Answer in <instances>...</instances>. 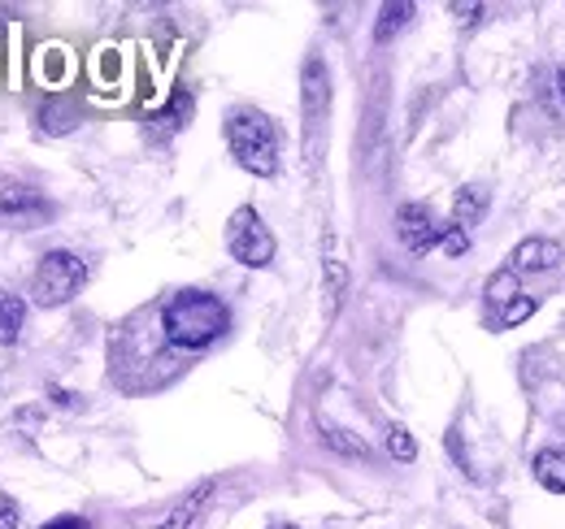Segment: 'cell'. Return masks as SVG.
Listing matches in <instances>:
<instances>
[{
	"label": "cell",
	"mask_w": 565,
	"mask_h": 529,
	"mask_svg": "<svg viewBox=\"0 0 565 529\" xmlns=\"http://www.w3.org/2000/svg\"><path fill=\"white\" fill-rule=\"evenodd\" d=\"M161 331H166V338L174 347H183V352H205V347H213L222 334L231 331V309L213 291L188 287V291H174L166 300Z\"/></svg>",
	"instance_id": "1"
},
{
	"label": "cell",
	"mask_w": 565,
	"mask_h": 529,
	"mask_svg": "<svg viewBox=\"0 0 565 529\" xmlns=\"http://www.w3.org/2000/svg\"><path fill=\"white\" fill-rule=\"evenodd\" d=\"M226 148L235 156L239 170L257 174V179H275L282 156V131L275 118L257 114V109H235L226 118Z\"/></svg>",
	"instance_id": "2"
},
{
	"label": "cell",
	"mask_w": 565,
	"mask_h": 529,
	"mask_svg": "<svg viewBox=\"0 0 565 529\" xmlns=\"http://www.w3.org/2000/svg\"><path fill=\"white\" fill-rule=\"evenodd\" d=\"M83 282H87V261L66 252V248H57V252H44L40 264H35L31 295H35L40 309H62L83 291Z\"/></svg>",
	"instance_id": "3"
},
{
	"label": "cell",
	"mask_w": 565,
	"mask_h": 529,
	"mask_svg": "<svg viewBox=\"0 0 565 529\" xmlns=\"http://www.w3.org/2000/svg\"><path fill=\"white\" fill-rule=\"evenodd\" d=\"M275 248L279 244H275L270 226L262 222V213L253 204H239L231 213V222H226V252L239 264H248V269H266L275 261Z\"/></svg>",
	"instance_id": "4"
},
{
	"label": "cell",
	"mask_w": 565,
	"mask_h": 529,
	"mask_svg": "<svg viewBox=\"0 0 565 529\" xmlns=\"http://www.w3.org/2000/svg\"><path fill=\"white\" fill-rule=\"evenodd\" d=\"M300 114H305V134L313 143L331 114V69L318 53H309L300 66Z\"/></svg>",
	"instance_id": "5"
},
{
	"label": "cell",
	"mask_w": 565,
	"mask_h": 529,
	"mask_svg": "<svg viewBox=\"0 0 565 529\" xmlns=\"http://www.w3.org/2000/svg\"><path fill=\"white\" fill-rule=\"evenodd\" d=\"M439 230H444V222H435L430 204L423 199H409L396 208V235L414 257H426L430 248H439Z\"/></svg>",
	"instance_id": "6"
},
{
	"label": "cell",
	"mask_w": 565,
	"mask_h": 529,
	"mask_svg": "<svg viewBox=\"0 0 565 529\" xmlns=\"http://www.w3.org/2000/svg\"><path fill=\"white\" fill-rule=\"evenodd\" d=\"M53 217V204L31 192V187H0V222H13V226H31V222H44Z\"/></svg>",
	"instance_id": "7"
},
{
	"label": "cell",
	"mask_w": 565,
	"mask_h": 529,
	"mask_svg": "<svg viewBox=\"0 0 565 529\" xmlns=\"http://www.w3.org/2000/svg\"><path fill=\"white\" fill-rule=\"evenodd\" d=\"M509 269L513 273H544V269H557L565 261L562 244L557 239H544V235H531V239H522L518 248H513V257H509Z\"/></svg>",
	"instance_id": "8"
},
{
	"label": "cell",
	"mask_w": 565,
	"mask_h": 529,
	"mask_svg": "<svg viewBox=\"0 0 565 529\" xmlns=\"http://www.w3.org/2000/svg\"><path fill=\"white\" fill-rule=\"evenodd\" d=\"M192 91L188 87H174V96H170V105L166 109H157L152 118H148V131L157 134V139H170V134H179L188 127V118H192Z\"/></svg>",
	"instance_id": "9"
},
{
	"label": "cell",
	"mask_w": 565,
	"mask_h": 529,
	"mask_svg": "<svg viewBox=\"0 0 565 529\" xmlns=\"http://www.w3.org/2000/svg\"><path fill=\"white\" fill-rule=\"evenodd\" d=\"M488 187H479V183H466V187H457V196H452V226H461V230H475L483 217H488Z\"/></svg>",
	"instance_id": "10"
},
{
	"label": "cell",
	"mask_w": 565,
	"mask_h": 529,
	"mask_svg": "<svg viewBox=\"0 0 565 529\" xmlns=\"http://www.w3.org/2000/svg\"><path fill=\"white\" fill-rule=\"evenodd\" d=\"M213 486H217V482L205 477L196 490H188V495L166 512V521H161L157 529H192V521H196V517H201V508H205V499L213 495Z\"/></svg>",
	"instance_id": "11"
},
{
	"label": "cell",
	"mask_w": 565,
	"mask_h": 529,
	"mask_svg": "<svg viewBox=\"0 0 565 529\" xmlns=\"http://www.w3.org/2000/svg\"><path fill=\"white\" fill-rule=\"evenodd\" d=\"M318 430H322L327 452H335V456H344V461H370V443H365L361 434L344 430V425H331V421H318Z\"/></svg>",
	"instance_id": "12"
},
{
	"label": "cell",
	"mask_w": 565,
	"mask_h": 529,
	"mask_svg": "<svg viewBox=\"0 0 565 529\" xmlns=\"http://www.w3.org/2000/svg\"><path fill=\"white\" fill-rule=\"evenodd\" d=\"M531 468H535V482H540L544 490L565 495V447H540Z\"/></svg>",
	"instance_id": "13"
},
{
	"label": "cell",
	"mask_w": 565,
	"mask_h": 529,
	"mask_svg": "<svg viewBox=\"0 0 565 529\" xmlns=\"http://www.w3.org/2000/svg\"><path fill=\"white\" fill-rule=\"evenodd\" d=\"M414 13H418V9H414L409 0H392V4H383V9H379V22H374V44H387L396 31H405Z\"/></svg>",
	"instance_id": "14"
},
{
	"label": "cell",
	"mask_w": 565,
	"mask_h": 529,
	"mask_svg": "<svg viewBox=\"0 0 565 529\" xmlns=\"http://www.w3.org/2000/svg\"><path fill=\"white\" fill-rule=\"evenodd\" d=\"M322 278H327V313L335 317L340 313V304H344V291H349V269L344 261L327 248V257H322Z\"/></svg>",
	"instance_id": "15"
},
{
	"label": "cell",
	"mask_w": 565,
	"mask_h": 529,
	"mask_svg": "<svg viewBox=\"0 0 565 529\" xmlns=\"http://www.w3.org/2000/svg\"><path fill=\"white\" fill-rule=\"evenodd\" d=\"M488 309H509V304H518L522 300V282H518V273L513 269H495L492 278H488Z\"/></svg>",
	"instance_id": "16"
},
{
	"label": "cell",
	"mask_w": 565,
	"mask_h": 529,
	"mask_svg": "<svg viewBox=\"0 0 565 529\" xmlns=\"http://www.w3.org/2000/svg\"><path fill=\"white\" fill-rule=\"evenodd\" d=\"M535 309H540V300L522 295V300H518V304H509V309H488V313H483V326H488V331H513V326H522Z\"/></svg>",
	"instance_id": "17"
},
{
	"label": "cell",
	"mask_w": 565,
	"mask_h": 529,
	"mask_svg": "<svg viewBox=\"0 0 565 529\" xmlns=\"http://www.w3.org/2000/svg\"><path fill=\"white\" fill-rule=\"evenodd\" d=\"M22 322H26V304H22V295H13V291L0 287V343H18Z\"/></svg>",
	"instance_id": "18"
},
{
	"label": "cell",
	"mask_w": 565,
	"mask_h": 529,
	"mask_svg": "<svg viewBox=\"0 0 565 529\" xmlns=\"http://www.w3.org/2000/svg\"><path fill=\"white\" fill-rule=\"evenodd\" d=\"M387 452H392V461L414 464L418 461V439L405 425H387Z\"/></svg>",
	"instance_id": "19"
},
{
	"label": "cell",
	"mask_w": 565,
	"mask_h": 529,
	"mask_svg": "<svg viewBox=\"0 0 565 529\" xmlns=\"http://www.w3.org/2000/svg\"><path fill=\"white\" fill-rule=\"evenodd\" d=\"M439 252H448V257H466V252H470V230L444 222V230H439Z\"/></svg>",
	"instance_id": "20"
},
{
	"label": "cell",
	"mask_w": 565,
	"mask_h": 529,
	"mask_svg": "<svg viewBox=\"0 0 565 529\" xmlns=\"http://www.w3.org/2000/svg\"><path fill=\"white\" fill-rule=\"evenodd\" d=\"M66 118H71V114H66L62 105H44V109H40V131H71Z\"/></svg>",
	"instance_id": "21"
},
{
	"label": "cell",
	"mask_w": 565,
	"mask_h": 529,
	"mask_svg": "<svg viewBox=\"0 0 565 529\" xmlns=\"http://www.w3.org/2000/svg\"><path fill=\"white\" fill-rule=\"evenodd\" d=\"M18 521H22V517H18L13 495H4V490H0V529H18Z\"/></svg>",
	"instance_id": "22"
},
{
	"label": "cell",
	"mask_w": 565,
	"mask_h": 529,
	"mask_svg": "<svg viewBox=\"0 0 565 529\" xmlns=\"http://www.w3.org/2000/svg\"><path fill=\"white\" fill-rule=\"evenodd\" d=\"M40 529H92V521H87V517H74V512H66V517H53L49 526H40Z\"/></svg>",
	"instance_id": "23"
},
{
	"label": "cell",
	"mask_w": 565,
	"mask_h": 529,
	"mask_svg": "<svg viewBox=\"0 0 565 529\" xmlns=\"http://www.w3.org/2000/svg\"><path fill=\"white\" fill-rule=\"evenodd\" d=\"M49 399H53L57 408H78V396L66 391V387H49Z\"/></svg>",
	"instance_id": "24"
},
{
	"label": "cell",
	"mask_w": 565,
	"mask_h": 529,
	"mask_svg": "<svg viewBox=\"0 0 565 529\" xmlns=\"http://www.w3.org/2000/svg\"><path fill=\"white\" fill-rule=\"evenodd\" d=\"M452 13H461V22H475L483 9H479V4H452Z\"/></svg>",
	"instance_id": "25"
},
{
	"label": "cell",
	"mask_w": 565,
	"mask_h": 529,
	"mask_svg": "<svg viewBox=\"0 0 565 529\" xmlns=\"http://www.w3.org/2000/svg\"><path fill=\"white\" fill-rule=\"evenodd\" d=\"M557 87H562V96H565V62H562V69H557Z\"/></svg>",
	"instance_id": "26"
},
{
	"label": "cell",
	"mask_w": 565,
	"mask_h": 529,
	"mask_svg": "<svg viewBox=\"0 0 565 529\" xmlns=\"http://www.w3.org/2000/svg\"><path fill=\"white\" fill-rule=\"evenodd\" d=\"M270 529H296V526H270Z\"/></svg>",
	"instance_id": "27"
}]
</instances>
